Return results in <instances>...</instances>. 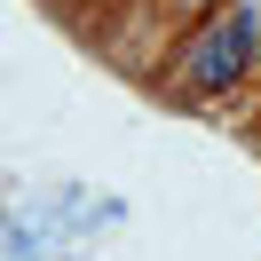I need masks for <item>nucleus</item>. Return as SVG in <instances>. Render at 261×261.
<instances>
[{
	"mask_svg": "<svg viewBox=\"0 0 261 261\" xmlns=\"http://www.w3.org/2000/svg\"><path fill=\"white\" fill-rule=\"evenodd\" d=\"M253 64H261V40H253V24H245L238 8H214V16L198 24V40L174 56V71H182L190 95H229Z\"/></svg>",
	"mask_w": 261,
	"mask_h": 261,
	"instance_id": "f257e3e1",
	"label": "nucleus"
},
{
	"mask_svg": "<svg viewBox=\"0 0 261 261\" xmlns=\"http://www.w3.org/2000/svg\"><path fill=\"white\" fill-rule=\"evenodd\" d=\"M238 16L253 24V40H261V0H238Z\"/></svg>",
	"mask_w": 261,
	"mask_h": 261,
	"instance_id": "f03ea898",
	"label": "nucleus"
},
{
	"mask_svg": "<svg viewBox=\"0 0 261 261\" xmlns=\"http://www.w3.org/2000/svg\"><path fill=\"white\" fill-rule=\"evenodd\" d=\"M190 8H214V0H190Z\"/></svg>",
	"mask_w": 261,
	"mask_h": 261,
	"instance_id": "7ed1b4c3",
	"label": "nucleus"
}]
</instances>
